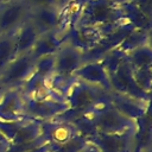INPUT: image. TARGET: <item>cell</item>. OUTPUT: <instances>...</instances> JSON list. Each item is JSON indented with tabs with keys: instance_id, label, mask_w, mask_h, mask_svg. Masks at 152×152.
I'll list each match as a JSON object with an SVG mask.
<instances>
[{
	"instance_id": "cell-19",
	"label": "cell",
	"mask_w": 152,
	"mask_h": 152,
	"mask_svg": "<svg viewBox=\"0 0 152 152\" xmlns=\"http://www.w3.org/2000/svg\"><path fill=\"white\" fill-rule=\"evenodd\" d=\"M128 1L134 4L146 15L152 17V0H128Z\"/></svg>"
},
{
	"instance_id": "cell-13",
	"label": "cell",
	"mask_w": 152,
	"mask_h": 152,
	"mask_svg": "<svg viewBox=\"0 0 152 152\" xmlns=\"http://www.w3.org/2000/svg\"><path fill=\"white\" fill-rule=\"evenodd\" d=\"M124 61L132 70L152 68V48L151 43H145L122 55Z\"/></svg>"
},
{
	"instance_id": "cell-23",
	"label": "cell",
	"mask_w": 152,
	"mask_h": 152,
	"mask_svg": "<svg viewBox=\"0 0 152 152\" xmlns=\"http://www.w3.org/2000/svg\"><path fill=\"white\" fill-rule=\"evenodd\" d=\"M0 145L2 146V147H5V148H7L8 147V145H10V142L6 140V138L1 134V132H0Z\"/></svg>"
},
{
	"instance_id": "cell-12",
	"label": "cell",
	"mask_w": 152,
	"mask_h": 152,
	"mask_svg": "<svg viewBox=\"0 0 152 152\" xmlns=\"http://www.w3.org/2000/svg\"><path fill=\"white\" fill-rule=\"evenodd\" d=\"M40 34L42 33L38 31V28L34 26V24L30 20V18H27L13 32L17 56L31 52V50L33 49V46Z\"/></svg>"
},
{
	"instance_id": "cell-20",
	"label": "cell",
	"mask_w": 152,
	"mask_h": 152,
	"mask_svg": "<svg viewBox=\"0 0 152 152\" xmlns=\"http://www.w3.org/2000/svg\"><path fill=\"white\" fill-rule=\"evenodd\" d=\"M31 8H37V7H52L55 5V0H26Z\"/></svg>"
},
{
	"instance_id": "cell-22",
	"label": "cell",
	"mask_w": 152,
	"mask_h": 152,
	"mask_svg": "<svg viewBox=\"0 0 152 152\" xmlns=\"http://www.w3.org/2000/svg\"><path fill=\"white\" fill-rule=\"evenodd\" d=\"M74 0H55V5H56V7L62 12L68 5H70L71 2H72Z\"/></svg>"
},
{
	"instance_id": "cell-6",
	"label": "cell",
	"mask_w": 152,
	"mask_h": 152,
	"mask_svg": "<svg viewBox=\"0 0 152 152\" xmlns=\"http://www.w3.org/2000/svg\"><path fill=\"white\" fill-rule=\"evenodd\" d=\"M31 6L26 0H11L0 4V34L14 32L30 15Z\"/></svg>"
},
{
	"instance_id": "cell-8",
	"label": "cell",
	"mask_w": 152,
	"mask_h": 152,
	"mask_svg": "<svg viewBox=\"0 0 152 152\" xmlns=\"http://www.w3.org/2000/svg\"><path fill=\"white\" fill-rule=\"evenodd\" d=\"M139 132L122 134H94L88 138L101 152H134Z\"/></svg>"
},
{
	"instance_id": "cell-21",
	"label": "cell",
	"mask_w": 152,
	"mask_h": 152,
	"mask_svg": "<svg viewBox=\"0 0 152 152\" xmlns=\"http://www.w3.org/2000/svg\"><path fill=\"white\" fill-rule=\"evenodd\" d=\"M78 152H101V150H100L94 142H91V141L88 140L87 145H86L84 147H82Z\"/></svg>"
},
{
	"instance_id": "cell-16",
	"label": "cell",
	"mask_w": 152,
	"mask_h": 152,
	"mask_svg": "<svg viewBox=\"0 0 152 152\" xmlns=\"http://www.w3.org/2000/svg\"><path fill=\"white\" fill-rule=\"evenodd\" d=\"M132 77L137 87L145 93L146 95H150L151 93V76H152V68L151 69H140V70H132Z\"/></svg>"
},
{
	"instance_id": "cell-15",
	"label": "cell",
	"mask_w": 152,
	"mask_h": 152,
	"mask_svg": "<svg viewBox=\"0 0 152 152\" xmlns=\"http://www.w3.org/2000/svg\"><path fill=\"white\" fill-rule=\"evenodd\" d=\"M17 56L13 32L0 34V72Z\"/></svg>"
},
{
	"instance_id": "cell-18",
	"label": "cell",
	"mask_w": 152,
	"mask_h": 152,
	"mask_svg": "<svg viewBox=\"0 0 152 152\" xmlns=\"http://www.w3.org/2000/svg\"><path fill=\"white\" fill-rule=\"evenodd\" d=\"M88 142V139L83 135H77L70 141L57 146L52 152H78L82 147H84Z\"/></svg>"
},
{
	"instance_id": "cell-5",
	"label": "cell",
	"mask_w": 152,
	"mask_h": 152,
	"mask_svg": "<svg viewBox=\"0 0 152 152\" xmlns=\"http://www.w3.org/2000/svg\"><path fill=\"white\" fill-rule=\"evenodd\" d=\"M75 78L81 80L90 86L97 87L104 90L107 94H113V88L110 83L109 72L104 57L86 59L80 69L75 72Z\"/></svg>"
},
{
	"instance_id": "cell-7",
	"label": "cell",
	"mask_w": 152,
	"mask_h": 152,
	"mask_svg": "<svg viewBox=\"0 0 152 152\" xmlns=\"http://www.w3.org/2000/svg\"><path fill=\"white\" fill-rule=\"evenodd\" d=\"M42 122V137L48 144L56 148L59 145H63L77 135H81L74 125V122L62 119H52Z\"/></svg>"
},
{
	"instance_id": "cell-10",
	"label": "cell",
	"mask_w": 152,
	"mask_h": 152,
	"mask_svg": "<svg viewBox=\"0 0 152 152\" xmlns=\"http://www.w3.org/2000/svg\"><path fill=\"white\" fill-rule=\"evenodd\" d=\"M28 18L34 24V26L38 28L40 33L53 32V31H59V30L66 31L63 27L62 12L55 6L31 8Z\"/></svg>"
},
{
	"instance_id": "cell-2",
	"label": "cell",
	"mask_w": 152,
	"mask_h": 152,
	"mask_svg": "<svg viewBox=\"0 0 152 152\" xmlns=\"http://www.w3.org/2000/svg\"><path fill=\"white\" fill-rule=\"evenodd\" d=\"M84 61V51L68 37L53 55V77L51 80V87L62 95L66 84L74 78L75 72Z\"/></svg>"
},
{
	"instance_id": "cell-3",
	"label": "cell",
	"mask_w": 152,
	"mask_h": 152,
	"mask_svg": "<svg viewBox=\"0 0 152 152\" xmlns=\"http://www.w3.org/2000/svg\"><path fill=\"white\" fill-rule=\"evenodd\" d=\"M25 100V115L26 118L38 121H48L56 119L68 110V106L63 96L49 97H26Z\"/></svg>"
},
{
	"instance_id": "cell-1",
	"label": "cell",
	"mask_w": 152,
	"mask_h": 152,
	"mask_svg": "<svg viewBox=\"0 0 152 152\" xmlns=\"http://www.w3.org/2000/svg\"><path fill=\"white\" fill-rule=\"evenodd\" d=\"M62 95L68 106V110L57 119L68 121H72L74 119L88 113L99 102L109 96L104 90L75 77L66 84Z\"/></svg>"
},
{
	"instance_id": "cell-17",
	"label": "cell",
	"mask_w": 152,
	"mask_h": 152,
	"mask_svg": "<svg viewBox=\"0 0 152 152\" xmlns=\"http://www.w3.org/2000/svg\"><path fill=\"white\" fill-rule=\"evenodd\" d=\"M34 72L51 81L53 77V55L37 58L34 63Z\"/></svg>"
},
{
	"instance_id": "cell-11",
	"label": "cell",
	"mask_w": 152,
	"mask_h": 152,
	"mask_svg": "<svg viewBox=\"0 0 152 152\" xmlns=\"http://www.w3.org/2000/svg\"><path fill=\"white\" fill-rule=\"evenodd\" d=\"M69 32L59 30L53 32H46L42 33L39 38L37 39L33 49L31 50V56L37 59L43 56H50L55 55L56 51L61 48V45L66 40Z\"/></svg>"
},
{
	"instance_id": "cell-9",
	"label": "cell",
	"mask_w": 152,
	"mask_h": 152,
	"mask_svg": "<svg viewBox=\"0 0 152 152\" xmlns=\"http://www.w3.org/2000/svg\"><path fill=\"white\" fill-rule=\"evenodd\" d=\"M26 118L25 100L19 88L2 89L0 93V121H19Z\"/></svg>"
},
{
	"instance_id": "cell-4",
	"label": "cell",
	"mask_w": 152,
	"mask_h": 152,
	"mask_svg": "<svg viewBox=\"0 0 152 152\" xmlns=\"http://www.w3.org/2000/svg\"><path fill=\"white\" fill-rule=\"evenodd\" d=\"M36 59L31 53L15 56L0 72V86L4 89L21 88L34 71Z\"/></svg>"
},
{
	"instance_id": "cell-24",
	"label": "cell",
	"mask_w": 152,
	"mask_h": 152,
	"mask_svg": "<svg viewBox=\"0 0 152 152\" xmlns=\"http://www.w3.org/2000/svg\"><path fill=\"white\" fill-rule=\"evenodd\" d=\"M7 1H11V0H0V4H4V2H7Z\"/></svg>"
},
{
	"instance_id": "cell-14",
	"label": "cell",
	"mask_w": 152,
	"mask_h": 152,
	"mask_svg": "<svg viewBox=\"0 0 152 152\" xmlns=\"http://www.w3.org/2000/svg\"><path fill=\"white\" fill-rule=\"evenodd\" d=\"M42 137V122L34 119L25 118L21 120L10 145H20L32 142Z\"/></svg>"
}]
</instances>
